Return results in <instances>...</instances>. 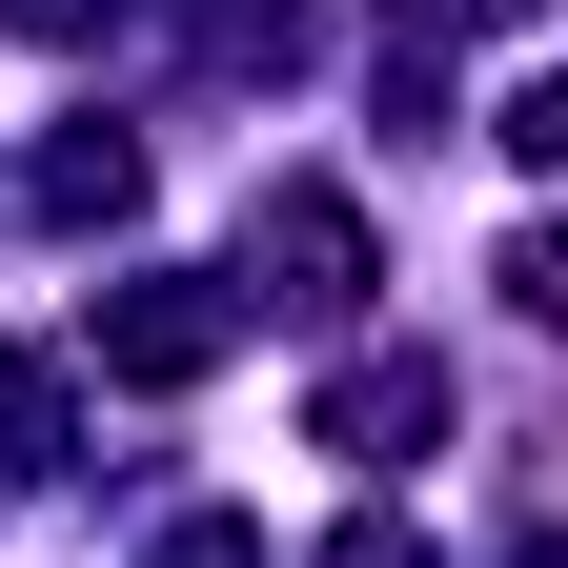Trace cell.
Instances as JSON below:
<instances>
[{
	"label": "cell",
	"mask_w": 568,
	"mask_h": 568,
	"mask_svg": "<svg viewBox=\"0 0 568 568\" xmlns=\"http://www.w3.org/2000/svg\"><path fill=\"white\" fill-rule=\"evenodd\" d=\"M264 264H284V305H305V325L366 305V224H345L325 183H284V203H264Z\"/></svg>",
	"instance_id": "cell-1"
},
{
	"label": "cell",
	"mask_w": 568,
	"mask_h": 568,
	"mask_svg": "<svg viewBox=\"0 0 568 568\" xmlns=\"http://www.w3.org/2000/svg\"><path fill=\"white\" fill-rule=\"evenodd\" d=\"M102 366H122V386H183V366H224V305H203V284H142V305H102Z\"/></svg>",
	"instance_id": "cell-2"
},
{
	"label": "cell",
	"mask_w": 568,
	"mask_h": 568,
	"mask_svg": "<svg viewBox=\"0 0 568 568\" xmlns=\"http://www.w3.org/2000/svg\"><path fill=\"white\" fill-rule=\"evenodd\" d=\"M426 426H447V366H345L325 386V447H366V467H406Z\"/></svg>",
	"instance_id": "cell-3"
},
{
	"label": "cell",
	"mask_w": 568,
	"mask_h": 568,
	"mask_svg": "<svg viewBox=\"0 0 568 568\" xmlns=\"http://www.w3.org/2000/svg\"><path fill=\"white\" fill-rule=\"evenodd\" d=\"M0 447H21V467L61 447V366H0Z\"/></svg>",
	"instance_id": "cell-4"
},
{
	"label": "cell",
	"mask_w": 568,
	"mask_h": 568,
	"mask_svg": "<svg viewBox=\"0 0 568 568\" xmlns=\"http://www.w3.org/2000/svg\"><path fill=\"white\" fill-rule=\"evenodd\" d=\"M508 305H528V325H568V224H528V244H508Z\"/></svg>",
	"instance_id": "cell-5"
},
{
	"label": "cell",
	"mask_w": 568,
	"mask_h": 568,
	"mask_svg": "<svg viewBox=\"0 0 568 568\" xmlns=\"http://www.w3.org/2000/svg\"><path fill=\"white\" fill-rule=\"evenodd\" d=\"M508 142H528V163H568V61H548V82H508Z\"/></svg>",
	"instance_id": "cell-6"
},
{
	"label": "cell",
	"mask_w": 568,
	"mask_h": 568,
	"mask_svg": "<svg viewBox=\"0 0 568 568\" xmlns=\"http://www.w3.org/2000/svg\"><path fill=\"white\" fill-rule=\"evenodd\" d=\"M163 568H264V548L244 528H163Z\"/></svg>",
	"instance_id": "cell-7"
}]
</instances>
